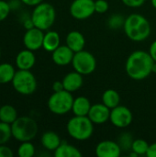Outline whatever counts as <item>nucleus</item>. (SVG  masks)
Returning a JSON list of instances; mask_svg holds the SVG:
<instances>
[{
  "label": "nucleus",
  "instance_id": "14",
  "mask_svg": "<svg viewBox=\"0 0 156 157\" xmlns=\"http://www.w3.org/2000/svg\"><path fill=\"white\" fill-rule=\"evenodd\" d=\"M74 52L67 45H60L51 52L52 62L59 66H65L72 63Z\"/></svg>",
  "mask_w": 156,
  "mask_h": 157
},
{
  "label": "nucleus",
  "instance_id": "36",
  "mask_svg": "<svg viewBox=\"0 0 156 157\" xmlns=\"http://www.w3.org/2000/svg\"><path fill=\"white\" fill-rule=\"evenodd\" d=\"M149 53L151 55V57L153 58V60L156 62V40H154L151 46H150V50H149Z\"/></svg>",
  "mask_w": 156,
  "mask_h": 157
},
{
  "label": "nucleus",
  "instance_id": "23",
  "mask_svg": "<svg viewBox=\"0 0 156 157\" xmlns=\"http://www.w3.org/2000/svg\"><path fill=\"white\" fill-rule=\"evenodd\" d=\"M16 70L14 66L11 63H0V85H5L11 83L15 74Z\"/></svg>",
  "mask_w": 156,
  "mask_h": 157
},
{
  "label": "nucleus",
  "instance_id": "9",
  "mask_svg": "<svg viewBox=\"0 0 156 157\" xmlns=\"http://www.w3.org/2000/svg\"><path fill=\"white\" fill-rule=\"evenodd\" d=\"M95 12L94 0H74L70 6L71 16L78 20L90 17Z\"/></svg>",
  "mask_w": 156,
  "mask_h": 157
},
{
  "label": "nucleus",
  "instance_id": "17",
  "mask_svg": "<svg viewBox=\"0 0 156 157\" xmlns=\"http://www.w3.org/2000/svg\"><path fill=\"white\" fill-rule=\"evenodd\" d=\"M66 45L75 53L84 50L86 45V40L84 35L78 30L70 31L66 36Z\"/></svg>",
  "mask_w": 156,
  "mask_h": 157
},
{
  "label": "nucleus",
  "instance_id": "18",
  "mask_svg": "<svg viewBox=\"0 0 156 157\" xmlns=\"http://www.w3.org/2000/svg\"><path fill=\"white\" fill-rule=\"evenodd\" d=\"M40 143L43 148H45L48 151L54 152L62 144V140L56 132L49 131L42 134L40 138Z\"/></svg>",
  "mask_w": 156,
  "mask_h": 157
},
{
  "label": "nucleus",
  "instance_id": "7",
  "mask_svg": "<svg viewBox=\"0 0 156 157\" xmlns=\"http://www.w3.org/2000/svg\"><path fill=\"white\" fill-rule=\"evenodd\" d=\"M15 91L23 96L32 95L37 89V79L30 70H17L12 80Z\"/></svg>",
  "mask_w": 156,
  "mask_h": 157
},
{
  "label": "nucleus",
  "instance_id": "28",
  "mask_svg": "<svg viewBox=\"0 0 156 157\" xmlns=\"http://www.w3.org/2000/svg\"><path fill=\"white\" fill-rule=\"evenodd\" d=\"M11 8L12 7L8 2L5 0H0V22L5 20L8 17Z\"/></svg>",
  "mask_w": 156,
  "mask_h": 157
},
{
  "label": "nucleus",
  "instance_id": "8",
  "mask_svg": "<svg viewBox=\"0 0 156 157\" xmlns=\"http://www.w3.org/2000/svg\"><path fill=\"white\" fill-rule=\"evenodd\" d=\"M72 65L74 71L83 75H87L92 74L96 70L97 60L91 52L82 50L74 53L72 61Z\"/></svg>",
  "mask_w": 156,
  "mask_h": 157
},
{
  "label": "nucleus",
  "instance_id": "12",
  "mask_svg": "<svg viewBox=\"0 0 156 157\" xmlns=\"http://www.w3.org/2000/svg\"><path fill=\"white\" fill-rule=\"evenodd\" d=\"M111 109L103 103H97L91 106L87 117L94 124H103L109 121Z\"/></svg>",
  "mask_w": 156,
  "mask_h": 157
},
{
  "label": "nucleus",
  "instance_id": "27",
  "mask_svg": "<svg viewBox=\"0 0 156 157\" xmlns=\"http://www.w3.org/2000/svg\"><path fill=\"white\" fill-rule=\"evenodd\" d=\"M12 137L11 124L0 121V144H6Z\"/></svg>",
  "mask_w": 156,
  "mask_h": 157
},
{
  "label": "nucleus",
  "instance_id": "35",
  "mask_svg": "<svg viewBox=\"0 0 156 157\" xmlns=\"http://www.w3.org/2000/svg\"><path fill=\"white\" fill-rule=\"evenodd\" d=\"M146 155L148 157H156V143L149 145Z\"/></svg>",
  "mask_w": 156,
  "mask_h": 157
},
{
  "label": "nucleus",
  "instance_id": "5",
  "mask_svg": "<svg viewBox=\"0 0 156 157\" xmlns=\"http://www.w3.org/2000/svg\"><path fill=\"white\" fill-rule=\"evenodd\" d=\"M30 17L35 28L45 31L49 30L50 28L54 24L56 18V11L52 5L50 3L42 2L34 6Z\"/></svg>",
  "mask_w": 156,
  "mask_h": 157
},
{
  "label": "nucleus",
  "instance_id": "34",
  "mask_svg": "<svg viewBox=\"0 0 156 157\" xmlns=\"http://www.w3.org/2000/svg\"><path fill=\"white\" fill-rule=\"evenodd\" d=\"M20 2L29 6H36L39 4L42 3L43 0H20Z\"/></svg>",
  "mask_w": 156,
  "mask_h": 157
},
{
  "label": "nucleus",
  "instance_id": "21",
  "mask_svg": "<svg viewBox=\"0 0 156 157\" xmlns=\"http://www.w3.org/2000/svg\"><path fill=\"white\" fill-rule=\"evenodd\" d=\"M55 157H80L82 153L74 145H71L65 142H62L59 147L54 151Z\"/></svg>",
  "mask_w": 156,
  "mask_h": 157
},
{
  "label": "nucleus",
  "instance_id": "16",
  "mask_svg": "<svg viewBox=\"0 0 156 157\" xmlns=\"http://www.w3.org/2000/svg\"><path fill=\"white\" fill-rule=\"evenodd\" d=\"M62 81L63 84L64 90L71 92V93H74L82 87L83 82H84L83 75L79 74L76 71L71 72V73L67 74Z\"/></svg>",
  "mask_w": 156,
  "mask_h": 157
},
{
  "label": "nucleus",
  "instance_id": "31",
  "mask_svg": "<svg viewBox=\"0 0 156 157\" xmlns=\"http://www.w3.org/2000/svg\"><path fill=\"white\" fill-rule=\"evenodd\" d=\"M122 3L129 7H140L142 6L145 0H121Z\"/></svg>",
  "mask_w": 156,
  "mask_h": 157
},
{
  "label": "nucleus",
  "instance_id": "6",
  "mask_svg": "<svg viewBox=\"0 0 156 157\" xmlns=\"http://www.w3.org/2000/svg\"><path fill=\"white\" fill-rule=\"evenodd\" d=\"M74 99L72 93L66 90L53 92L48 99V109L55 115H65L72 111Z\"/></svg>",
  "mask_w": 156,
  "mask_h": 157
},
{
  "label": "nucleus",
  "instance_id": "40",
  "mask_svg": "<svg viewBox=\"0 0 156 157\" xmlns=\"http://www.w3.org/2000/svg\"><path fill=\"white\" fill-rule=\"evenodd\" d=\"M0 57H1V50H0Z\"/></svg>",
  "mask_w": 156,
  "mask_h": 157
},
{
  "label": "nucleus",
  "instance_id": "13",
  "mask_svg": "<svg viewBox=\"0 0 156 157\" xmlns=\"http://www.w3.org/2000/svg\"><path fill=\"white\" fill-rule=\"evenodd\" d=\"M120 154L121 148L119 143L114 141H102L96 147V155L98 157H119Z\"/></svg>",
  "mask_w": 156,
  "mask_h": 157
},
{
  "label": "nucleus",
  "instance_id": "15",
  "mask_svg": "<svg viewBox=\"0 0 156 157\" xmlns=\"http://www.w3.org/2000/svg\"><path fill=\"white\" fill-rule=\"evenodd\" d=\"M15 63L17 68L19 70H30L36 63V57L33 51L29 49L20 51L16 56Z\"/></svg>",
  "mask_w": 156,
  "mask_h": 157
},
{
  "label": "nucleus",
  "instance_id": "2",
  "mask_svg": "<svg viewBox=\"0 0 156 157\" xmlns=\"http://www.w3.org/2000/svg\"><path fill=\"white\" fill-rule=\"evenodd\" d=\"M123 29L127 37L137 42L145 40L151 34V25L147 18L136 13L126 17Z\"/></svg>",
  "mask_w": 156,
  "mask_h": 157
},
{
  "label": "nucleus",
  "instance_id": "11",
  "mask_svg": "<svg viewBox=\"0 0 156 157\" xmlns=\"http://www.w3.org/2000/svg\"><path fill=\"white\" fill-rule=\"evenodd\" d=\"M43 38L44 31L34 27L32 29L26 30L23 36V44L26 47V49L35 52L42 48Z\"/></svg>",
  "mask_w": 156,
  "mask_h": 157
},
{
  "label": "nucleus",
  "instance_id": "10",
  "mask_svg": "<svg viewBox=\"0 0 156 157\" xmlns=\"http://www.w3.org/2000/svg\"><path fill=\"white\" fill-rule=\"evenodd\" d=\"M109 121L117 128H126L132 122L133 115L129 108L119 105L111 109Z\"/></svg>",
  "mask_w": 156,
  "mask_h": 157
},
{
  "label": "nucleus",
  "instance_id": "3",
  "mask_svg": "<svg viewBox=\"0 0 156 157\" xmlns=\"http://www.w3.org/2000/svg\"><path fill=\"white\" fill-rule=\"evenodd\" d=\"M12 137L17 141L30 142L33 140L39 132L38 123L35 120L30 117L22 116L17 117V119L11 124Z\"/></svg>",
  "mask_w": 156,
  "mask_h": 157
},
{
  "label": "nucleus",
  "instance_id": "33",
  "mask_svg": "<svg viewBox=\"0 0 156 157\" xmlns=\"http://www.w3.org/2000/svg\"><path fill=\"white\" fill-rule=\"evenodd\" d=\"M52 90H53V92H59V91L64 90L63 81H55L52 84Z\"/></svg>",
  "mask_w": 156,
  "mask_h": 157
},
{
  "label": "nucleus",
  "instance_id": "38",
  "mask_svg": "<svg viewBox=\"0 0 156 157\" xmlns=\"http://www.w3.org/2000/svg\"><path fill=\"white\" fill-rule=\"evenodd\" d=\"M152 72H153L154 74H156V62H154V65H153Z\"/></svg>",
  "mask_w": 156,
  "mask_h": 157
},
{
  "label": "nucleus",
  "instance_id": "20",
  "mask_svg": "<svg viewBox=\"0 0 156 157\" xmlns=\"http://www.w3.org/2000/svg\"><path fill=\"white\" fill-rule=\"evenodd\" d=\"M60 42L61 38L59 33L54 30H48L44 33L42 48L49 52H52L60 46Z\"/></svg>",
  "mask_w": 156,
  "mask_h": 157
},
{
  "label": "nucleus",
  "instance_id": "37",
  "mask_svg": "<svg viewBox=\"0 0 156 157\" xmlns=\"http://www.w3.org/2000/svg\"><path fill=\"white\" fill-rule=\"evenodd\" d=\"M24 28H25L26 29H29L34 28V24H33V22H32L31 17H29V18H28L27 20L24 21Z\"/></svg>",
  "mask_w": 156,
  "mask_h": 157
},
{
  "label": "nucleus",
  "instance_id": "29",
  "mask_svg": "<svg viewBox=\"0 0 156 157\" xmlns=\"http://www.w3.org/2000/svg\"><path fill=\"white\" fill-rule=\"evenodd\" d=\"M109 8V5L106 0H97L95 1V11L98 14L106 13Z\"/></svg>",
  "mask_w": 156,
  "mask_h": 157
},
{
  "label": "nucleus",
  "instance_id": "32",
  "mask_svg": "<svg viewBox=\"0 0 156 157\" xmlns=\"http://www.w3.org/2000/svg\"><path fill=\"white\" fill-rule=\"evenodd\" d=\"M120 17V16H119V15H115V16H113L112 17H110V19H109V21H108V24L110 25L111 28H118V27H120V25H122V26L124 25L125 19L119 21V17Z\"/></svg>",
  "mask_w": 156,
  "mask_h": 157
},
{
  "label": "nucleus",
  "instance_id": "1",
  "mask_svg": "<svg viewBox=\"0 0 156 157\" xmlns=\"http://www.w3.org/2000/svg\"><path fill=\"white\" fill-rule=\"evenodd\" d=\"M154 63V61L149 52L135 51L130 54L126 61V73L133 80H143L153 73L152 69Z\"/></svg>",
  "mask_w": 156,
  "mask_h": 157
},
{
  "label": "nucleus",
  "instance_id": "19",
  "mask_svg": "<svg viewBox=\"0 0 156 157\" xmlns=\"http://www.w3.org/2000/svg\"><path fill=\"white\" fill-rule=\"evenodd\" d=\"M91 102L86 97H77L74 99L72 111L75 116H87L91 109Z\"/></svg>",
  "mask_w": 156,
  "mask_h": 157
},
{
  "label": "nucleus",
  "instance_id": "39",
  "mask_svg": "<svg viewBox=\"0 0 156 157\" xmlns=\"http://www.w3.org/2000/svg\"><path fill=\"white\" fill-rule=\"evenodd\" d=\"M151 3H152V6L156 9V0H151Z\"/></svg>",
  "mask_w": 156,
  "mask_h": 157
},
{
  "label": "nucleus",
  "instance_id": "24",
  "mask_svg": "<svg viewBox=\"0 0 156 157\" xmlns=\"http://www.w3.org/2000/svg\"><path fill=\"white\" fill-rule=\"evenodd\" d=\"M17 119V111L11 105H4L0 107V121L12 124Z\"/></svg>",
  "mask_w": 156,
  "mask_h": 157
},
{
  "label": "nucleus",
  "instance_id": "30",
  "mask_svg": "<svg viewBox=\"0 0 156 157\" xmlns=\"http://www.w3.org/2000/svg\"><path fill=\"white\" fill-rule=\"evenodd\" d=\"M14 153L10 147L6 144H0V157H13Z\"/></svg>",
  "mask_w": 156,
  "mask_h": 157
},
{
  "label": "nucleus",
  "instance_id": "22",
  "mask_svg": "<svg viewBox=\"0 0 156 157\" xmlns=\"http://www.w3.org/2000/svg\"><path fill=\"white\" fill-rule=\"evenodd\" d=\"M102 103L112 109L120 105V96L115 89H107L102 95Z\"/></svg>",
  "mask_w": 156,
  "mask_h": 157
},
{
  "label": "nucleus",
  "instance_id": "25",
  "mask_svg": "<svg viewBox=\"0 0 156 157\" xmlns=\"http://www.w3.org/2000/svg\"><path fill=\"white\" fill-rule=\"evenodd\" d=\"M149 144L143 139H136L133 140L131 144V151L137 155H144L147 154Z\"/></svg>",
  "mask_w": 156,
  "mask_h": 157
},
{
  "label": "nucleus",
  "instance_id": "26",
  "mask_svg": "<svg viewBox=\"0 0 156 157\" xmlns=\"http://www.w3.org/2000/svg\"><path fill=\"white\" fill-rule=\"evenodd\" d=\"M35 155V146L30 142H23L17 148L19 157H32Z\"/></svg>",
  "mask_w": 156,
  "mask_h": 157
},
{
  "label": "nucleus",
  "instance_id": "4",
  "mask_svg": "<svg viewBox=\"0 0 156 157\" xmlns=\"http://www.w3.org/2000/svg\"><path fill=\"white\" fill-rule=\"evenodd\" d=\"M68 134L74 140L86 141L94 132V123L87 116H74L66 125Z\"/></svg>",
  "mask_w": 156,
  "mask_h": 157
}]
</instances>
